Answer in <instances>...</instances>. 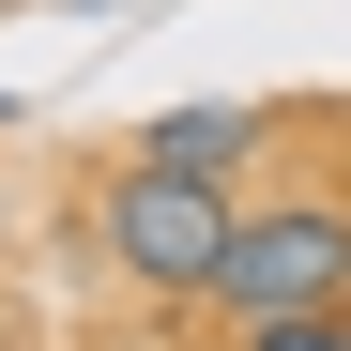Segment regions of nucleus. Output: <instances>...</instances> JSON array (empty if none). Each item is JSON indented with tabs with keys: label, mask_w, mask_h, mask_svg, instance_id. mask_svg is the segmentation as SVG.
<instances>
[{
	"label": "nucleus",
	"mask_w": 351,
	"mask_h": 351,
	"mask_svg": "<svg viewBox=\"0 0 351 351\" xmlns=\"http://www.w3.org/2000/svg\"><path fill=\"white\" fill-rule=\"evenodd\" d=\"M260 138H275V92H214V107H153L138 123V153L153 168H199V184H229Z\"/></svg>",
	"instance_id": "obj_3"
},
{
	"label": "nucleus",
	"mask_w": 351,
	"mask_h": 351,
	"mask_svg": "<svg viewBox=\"0 0 351 351\" xmlns=\"http://www.w3.org/2000/svg\"><path fill=\"white\" fill-rule=\"evenodd\" d=\"M229 184H199V168H153V153H123L92 184V245L123 260L153 306H214V260H229Z\"/></svg>",
	"instance_id": "obj_1"
},
{
	"label": "nucleus",
	"mask_w": 351,
	"mask_h": 351,
	"mask_svg": "<svg viewBox=\"0 0 351 351\" xmlns=\"http://www.w3.org/2000/svg\"><path fill=\"white\" fill-rule=\"evenodd\" d=\"M229 351H351V306H275V321H245Z\"/></svg>",
	"instance_id": "obj_4"
},
{
	"label": "nucleus",
	"mask_w": 351,
	"mask_h": 351,
	"mask_svg": "<svg viewBox=\"0 0 351 351\" xmlns=\"http://www.w3.org/2000/svg\"><path fill=\"white\" fill-rule=\"evenodd\" d=\"M0 123H16V92H0Z\"/></svg>",
	"instance_id": "obj_7"
},
{
	"label": "nucleus",
	"mask_w": 351,
	"mask_h": 351,
	"mask_svg": "<svg viewBox=\"0 0 351 351\" xmlns=\"http://www.w3.org/2000/svg\"><path fill=\"white\" fill-rule=\"evenodd\" d=\"M214 306L229 321H275V306H351V199L290 184L229 214V260H214Z\"/></svg>",
	"instance_id": "obj_2"
},
{
	"label": "nucleus",
	"mask_w": 351,
	"mask_h": 351,
	"mask_svg": "<svg viewBox=\"0 0 351 351\" xmlns=\"http://www.w3.org/2000/svg\"><path fill=\"white\" fill-rule=\"evenodd\" d=\"M0 351H31V321H16V290H0Z\"/></svg>",
	"instance_id": "obj_5"
},
{
	"label": "nucleus",
	"mask_w": 351,
	"mask_h": 351,
	"mask_svg": "<svg viewBox=\"0 0 351 351\" xmlns=\"http://www.w3.org/2000/svg\"><path fill=\"white\" fill-rule=\"evenodd\" d=\"M107 351H168V336H107Z\"/></svg>",
	"instance_id": "obj_6"
}]
</instances>
